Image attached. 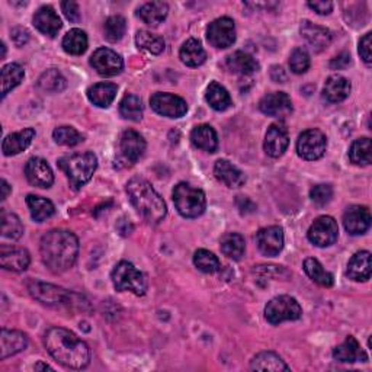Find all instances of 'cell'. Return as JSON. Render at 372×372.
Listing matches in <instances>:
<instances>
[{"label":"cell","mask_w":372,"mask_h":372,"mask_svg":"<svg viewBox=\"0 0 372 372\" xmlns=\"http://www.w3.org/2000/svg\"><path fill=\"white\" fill-rule=\"evenodd\" d=\"M90 66L96 70L99 76L112 77L117 76L124 69V61L120 54H117L111 48H98L90 57Z\"/></svg>","instance_id":"13"},{"label":"cell","mask_w":372,"mask_h":372,"mask_svg":"<svg viewBox=\"0 0 372 372\" xmlns=\"http://www.w3.org/2000/svg\"><path fill=\"white\" fill-rule=\"evenodd\" d=\"M127 193L136 211L149 224H159L168 214L166 204L149 181L133 177L127 184Z\"/></svg>","instance_id":"3"},{"label":"cell","mask_w":372,"mask_h":372,"mask_svg":"<svg viewBox=\"0 0 372 372\" xmlns=\"http://www.w3.org/2000/svg\"><path fill=\"white\" fill-rule=\"evenodd\" d=\"M346 273L352 281H357V282L368 281L372 273L371 253L368 250H361L358 253H355L348 264Z\"/></svg>","instance_id":"26"},{"label":"cell","mask_w":372,"mask_h":372,"mask_svg":"<svg viewBox=\"0 0 372 372\" xmlns=\"http://www.w3.org/2000/svg\"><path fill=\"white\" fill-rule=\"evenodd\" d=\"M58 168L67 176L72 189L79 191L92 179L98 168V157L92 152L72 153L58 160Z\"/></svg>","instance_id":"4"},{"label":"cell","mask_w":372,"mask_h":372,"mask_svg":"<svg viewBox=\"0 0 372 372\" xmlns=\"http://www.w3.org/2000/svg\"><path fill=\"white\" fill-rule=\"evenodd\" d=\"M349 93H350V82L341 74L330 76L326 80L325 88H323V96H325L326 101L332 104H339L345 101Z\"/></svg>","instance_id":"28"},{"label":"cell","mask_w":372,"mask_h":372,"mask_svg":"<svg viewBox=\"0 0 372 372\" xmlns=\"http://www.w3.org/2000/svg\"><path fill=\"white\" fill-rule=\"evenodd\" d=\"M179 57L182 60L184 64L189 67H198L201 64L205 63L207 60V53L204 50L202 44L195 40V38H191L186 42H184L181 51H179Z\"/></svg>","instance_id":"33"},{"label":"cell","mask_w":372,"mask_h":372,"mask_svg":"<svg viewBox=\"0 0 372 372\" xmlns=\"http://www.w3.org/2000/svg\"><path fill=\"white\" fill-rule=\"evenodd\" d=\"M44 345L48 353L63 366L83 369L90 364L89 346L67 329H48L44 336Z\"/></svg>","instance_id":"1"},{"label":"cell","mask_w":372,"mask_h":372,"mask_svg":"<svg viewBox=\"0 0 372 372\" xmlns=\"http://www.w3.org/2000/svg\"><path fill=\"white\" fill-rule=\"evenodd\" d=\"M301 316L302 309L300 302L289 296L275 297L265 307V318L273 326L281 325L284 321L298 320Z\"/></svg>","instance_id":"7"},{"label":"cell","mask_w":372,"mask_h":372,"mask_svg":"<svg viewBox=\"0 0 372 372\" xmlns=\"http://www.w3.org/2000/svg\"><path fill=\"white\" fill-rule=\"evenodd\" d=\"M53 138L57 144L69 145V147H73V145H77L83 141V136L80 134L76 128L67 125L56 128L53 133Z\"/></svg>","instance_id":"48"},{"label":"cell","mask_w":372,"mask_h":372,"mask_svg":"<svg viewBox=\"0 0 372 372\" xmlns=\"http://www.w3.org/2000/svg\"><path fill=\"white\" fill-rule=\"evenodd\" d=\"M29 40V32L22 28V26H16L12 29V41L15 42L16 47H24Z\"/></svg>","instance_id":"53"},{"label":"cell","mask_w":372,"mask_h":372,"mask_svg":"<svg viewBox=\"0 0 372 372\" xmlns=\"http://www.w3.org/2000/svg\"><path fill=\"white\" fill-rule=\"evenodd\" d=\"M118 86L115 83H96L88 89V98L89 101L99 106V108H108L112 102H114L117 96Z\"/></svg>","instance_id":"31"},{"label":"cell","mask_w":372,"mask_h":372,"mask_svg":"<svg viewBox=\"0 0 372 372\" xmlns=\"http://www.w3.org/2000/svg\"><path fill=\"white\" fill-rule=\"evenodd\" d=\"M349 159L353 165L358 166H369L372 161L371 156V140L368 137H362L355 140L349 147Z\"/></svg>","instance_id":"40"},{"label":"cell","mask_w":372,"mask_h":372,"mask_svg":"<svg viewBox=\"0 0 372 372\" xmlns=\"http://www.w3.org/2000/svg\"><path fill=\"white\" fill-rule=\"evenodd\" d=\"M34 369L35 371H40V369H42V371H53V368L50 366V365H47V364H44V362H38L35 366H34Z\"/></svg>","instance_id":"57"},{"label":"cell","mask_w":372,"mask_h":372,"mask_svg":"<svg viewBox=\"0 0 372 372\" xmlns=\"http://www.w3.org/2000/svg\"><path fill=\"white\" fill-rule=\"evenodd\" d=\"M61 9L70 22H77L80 19V9L76 2H70V0L69 2H63Z\"/></svg>","instance_id":"52"},{"label":"cell","mask_w":372,"mask_h":372,"mask_svg":"<svg viewBox=\"0 0 372 372\" xmlns=\"http://www.w3.org/2000/svg\"><path fill=\"white\" fill-rule=\"evenodd\" d=\"M333 358L343 364H355V362H366L368 355L361 348L359 342L353 336H348L342 345L333 349Z\"/></svg>","instance_id":"22"},{"label":"cell","mask_w":372,"mask_h":372,"mask_svg":"<svg viewBox=\"0 0 372 372\" xmlns=\"http://www.w3.org/2000/svg\"><path fill=\"white\" fill-rule=\"evenodd\" d=\"M63 50L70 56H82L88 50V35L86 32L74 28L70 29L63 38Z\"/></svg>","instance_id":"37"},{"label":"cell","mask_w":372,"mask_h":372,"mask_svg":"<svg viewBox=\"0 0 372 372\" xmlns=\"http://www.w3.org/2000/svg\"><path fill=\"white\" fill-rule=\"evenodd\" d=\"M136 44L138 48L149 51L152 54H160L165 50V40L160 35L152 34L149 31H138L136 35Z\"/></svg>","instance_id":"45"},{"label":"cell","mask_w":372,"mask_h":372,"mask_svg":"<svg viewBox=\"0 0 372 372\" xmlns=\"http://www.w3.org/2000/svg\"><path fill=\"white\" fill-rule=\"evenodd\" d=\"M191 141L197 149L214 153L218 149V137L216 129L211 125H198L192 129Z\"/></svg>","instance_id":"29"},{"label":"cell","mask_w":372,"mask_h":372,"mask_svg":"<svg viewBox=\"0 0 372 372\" xmlns=\"http://www.w3.org/2000/svg\"><path fill=\"white\" fill-rule=\"evenodd\" d=\"M250 369L253 371H289V366L282 361L280 355L275 352H261L250 362Z\"/></svg>","instance_id":"36"},{"label":"cell","mask_w":372,"mask_h":372,"mask_svg":"<svg viewBox=\"0 0 372 372\" xmlns=\"http://www.w3.org/2000/svg\"><path fill=\"white\" fill-rule=\"evenodd\" d=\"M214 175L217 179L229 188H240L246 184V176L229 160L220 159L214 166Z\"/></svg>","instance_id":"25"},{"label":"cell","mask_w":372,"mask_h":372,"mask_svg":"<svg viewBox=\"0 0 372 372\" xmlns=\"http://www.w3.org/2000/svg\"><path fill=\"white\" fill-rule=\"evenodd\" d=\"M193 264L204 273H216L221 268L218 257L213 252L205 249L195 252V254H193Z\"/></svg>","instance_id":"46"},{"label":"cell","mask_w":372,"mask_h":372,"mask_svg":"<svg viewBox=\"0 0 372 372\" xmlns=\"http://www.w3.org/2000/svg\"><path fill=\"white\" fill-rule=\"evenodd\" d=\"M0 184H2V186H0V188H2V201H5L8 198V195H9V192H10V186L5 179H2V182H0Z\"/></svg>","instance_id":"56"},{"label":"cell","mask_w":372,"mask_h":372,"mask_svg":"<svg viewBox=\"0 0 372 372\" xmlns=\"http://www.w3.org/2000/svg\"><path fill=\"white\" fill-rule=\"evenodd\" d=\"M371 38H372V34L371 32H368V34H365L361 41H359V54L362 57V60L365 61L366 66H371L372 63V56H371Z\"/></svg>","instance_id":"51"},{"label":"cell","mask_w":372,"mask_h":372,"mask_svg":"<svg viewBox=\"0 0 372 372\" xmlns=\"http://www.w3.org/2000/svg\"><path fill=\"white\" fill-rule=\"evenodd\" d=\"M38 88L48 93H57L66 89V79L57 69H50L38 79Z\"/></svg>","instance_id":"43"},{"label":"cell","mask_w":372,"mask_h":372,"mask_svg":"<svg viewBox=\"0 0 372 372\" xmlns=\"http://www.w3.org/2000/svg\"><path fill=\"white\" fill-rule=\"evenodd\" d=\"M32 21H34L35 28L41 32V34L50 37V38H54L63 26L60 16L57 15V12L51 6L40 8L35 12L34 19Z\"/></svg>","instance_id":"23"},{"label":"cell","mask_w":372,"mask_h":372,"mask_svg":"<svg viewBox=\"0 0 372 372\" xmlns=\"http://www.w3.org/2000/svg\"><path fill=\"white\" fill-rule=\"evenodd\" d=\"M309 8L318 15H329L333 10L332 2H309Z\"/></svg>","instance_id":"54"},{"label":"cell","mask_w":372,"mask_h":372,"mask_svg":"<svg viewBox=\"0 0 372 372\" xmlns=\"http://www.w3.org/2000/svg\"><path fill=\"white\" fill-rule=\"evenodd\" d=\"M339 236L337 223L330 216H321L318 217L309 229L307 237L312 243L317 248H327L336 243Z\"/></svg>","instance_id":"10"},{"label":"cell","mask_w":372,"mask_h":372,"mask_svg":"<svg viewBox=\"0 0 372 372\" xmlns=\"http://www.w3.org/2000/svg\"><path fill=\"white\" fill-rule=\"evenodd\" d=\"M256 245L262 254L268 257L278 256L284 249V230L278 225H270L256 233Z\"/></svg>","instance_id":"16"},{"label":"cell","mask_w":372,"mask_h":372,"mask_svg":"<svg viewBox=\"0 0 372 372\" xmlns=\"http://www.w3.org/2000/svg\"><path fill=\"white\" fill-rule=\"evenodd\" d=\"M289 67L296 74H302L310 69V56L304 48H296L289 56Z\"/></svg>","instance_id":"49"},{"label":"cell","mask_w":372,"mask_h":372,"mask_svg":"<svg viewBox=\"0 0 372 372\" xmlns=\"http://www.w3.org/2000/svg\"><path fill=\"white\" fill-rule=\"evenodd\" d=\"M349 63H350V56L346 54V53H343V54L337 56L336 58H333L330 61V67L332 69H337V70L339 69H345Z\"/></svg>","instance_id":"55"},{"label":"cell","mask_w":372,"mask_h":372,"mask_svg":"<svg viewBox=\"0 0 372 372\" xmlns=\"http://www.w3.org/2000/svg\"><path fill=\"white\" fill-rule=\"evenodd\" d=\"M0 221H2V237L8 240H18L24 234V225L18 216L12 213H6L5 209L0 214Z\"/></svg>","instance_id":"44"},{"label":"cell","mask_w":372,"mask_h":372,"mask_svg":"<svg viewBox=\"0 0 372 372\" xmlns=\"http://www.w3.org/2000/svg\"><path fill=\"white\" fill-rule=\"evenodd\" d=\"M40 252L44 265L54 273L73 268L79 254V240L69 230H51L42 236Z\"/></svg>","instance_id":"2"},{"label":"cell","mask_w":372,"mask_h":372,"mask_svg":"<svg viewBox=\"0 0 372 372\" xmlns=\"http://www.w3.org/2000/svg\"><path fill=\"white\" fill-rule=\"evenodd\" d=\"M220 249L224 256L233 259V261H240L246 252L245 237L238 233H225L220 238Z\"/></svg>","instance_id":"34"},{"label":"cell","mask_w":372,"mask_h":372,"mask_svg":"<svg viewBox=\"0 0 372 372\" xmlns=\"http://www.w3.org/2000/svg\"><path fill=\"white\" fill-rule=\"evenodd\" d=\"M35 138V129L34 128H24L22 131L13 133L5 137L2 143V152L5 156H16L26 150L32 140Z\"/></svg>","instance_id":"27"},{"label":"cell","mask_w":372,"mask_h":372,"mask_svg":"<svg viewBox=\"0 0 372 372\" xmlns=\"http://www.w3.org/2000/svg\"><path fill=\"white\" fill-rule=\"evenodd\" d=\"M145 152V140L144 137L134 131V129H127L120 137V159L125 166H133L140 160L143 153Z\"/></svg>","instance_id":"14"},{"label":"cell","mask_w":372,"mask_h":372,"mask_svg":"<svg viewBox=\"0 0 372 372\" xmlns=\"http://www.w3.org/2000/svg\"><path fill=\"white\" fill-rule=\"evenodd\" d=\"M173 202L177 213L185 218H197L204 214L207 208V198L204 191L193 188L185 182H181L175 186Z\"/></svg>","instance_id":"5"},{"label":"cell","mask_w":372,"mask_h":372,"mask_svg":"<svg viewBox=\"0 0 372 372\" xmlns=\"http://www.w3.org/2000/svg\"><path fill=\"white\" fill-rule=\"evenodd\" d=\"M150 105L159 115L168 118H182L188 112L186 101L181 96L166 92H157L150 98Z\"/></svg>","instance_id":"11"},{"label":"cell","mask_w":372,"mask_h":372,"mask_svg":"<svg viewBox=\"0 0 372 372\" xmlns=\"http://www.w3.org/2000/svg\"><path fill=\"white\" fill-rule=\"evenodd\" d=\"M28 291L35 300L50 307H61V305L70 307L74 304L72 298L76 297V294H72L70 291L60 288L57 285L45 284L41 281H29Z\"/></svg>","instance_id":"8"},{"label":"cell","mask_w":372,"mask_h":372,"mask_svg":"<svg viewBox=\"0 0 372 372\" xmlns=\"http://www.w3.org/2000/svg\"><path fill=\"white\" fill-rule=\"evenodd\" d=\"M112 284L120 293L129 291L137 297H141L147 291V281L144 275L131 264L122 261L120 262L111 273Z\"/></svg>","instance_id":"6"},{"label":"cell","mask_w":372,"mask_h":372,"mask_svg":"<svg viewBox=\"0 0 372 372\" xmlns=\"http://www.w3.org/2000/svg\"><path fill=\"white\" fill-rule=\"evenodd\" d=\"M227 67L232 73L249 76L259 70V63L245 51H234L227 57Z\"/></svg>","instance_id":"30"},{"label":"cell","mask_w":372,"mask_h":372,"mask_svg":"<svg viewBox=\"0 0 372 372\" xmlns=\"http://www.w3.org/2000/svg\"><path fill=\"white\" fill-rule=\"evenodd\" d=\"M104 31H105V38H106V41H109V42H118L125 35L127 21L122 18V16H120V15L109 16V18L105 22Z\"/></svg>","instance_id":"47"},{"label":"cell","mask_w":372,"mask_h":372,"mask_svg":"<svg viewBox=\"0 0 372 372\" xmlns=\"http://www.w3.org/2000/svg\"><path fill=\"white\" fill-rule=\"evenodd\" d=\"M207 40L216 48H229L236 41V25L234 21L223 16L213 21L207 28Z\"/></svg>","instance_id":"12"},{"label":"cell","mask_w":372,"mask_h":372,"mask_svg":"<svg viewBox=\"0 0 372 372\" xmlns=\"http://www.w3.org/2000/svg\"><path fill=\"white\" fill-rule=\"evenodd\" d=\"M205 99L209 104V106H211L216 111H218V112L229 109L233 105L232 98H230V93L227 92V89H225L224 86H221L217 82L209 83V86L207 88Z\"/></svg>","instance_id":"38"},{"label":"cell","mask_w":372,"mask_h":372,"mask_svg":"<svg viewBox=\"0 0 372 372\" xmlns=\"http://www.w3.org/2000/svg\"><path fill=\"white\" fill-rule=\"evenodd\" d=\"M310 198L318 207L327 205L333 198V188H332V185H327V184L316 185L310 191Z\"/></svg>","instance_id":"50"},{"label":"cell","mask_w":372,"mask_h":372,"mask_svg":"<svg viewBox=\"0 0 372 372\" xmlns=\"http://www.w3.org/2000/svg\"><path fill=\"white\" fill-rule=\"evenodd\" d=\"M169 12V6L165 2H149L144 3L138 10L137 16L144 22L150 26H157L159 24L163 22L166 19Z\"/></svg>","instance_id":"32"},{"label":"cell","mask_w":372,"mask_h":372,"mask_svg":"<svg viewBox=\"0 0 372 372\" xmlns=\"http://www.w3.org/2000/svg\"><path fill=\"white\" fill-rule=\"evenodd\" d=\"M28 346V336L19 330L2 329L0 334V359L5 361L9 357L25 350Z\"/></svg>","instance_id":"20"},{"label":"cell","mask_w":372,"mask_h":372,"mask_svg":"<svg viewBox=\"0 0 372 372\" xmlns=\"http://www.w3.org/2000/svg\"><path fill=\"white\" fill-rule=\"evenodd\" d=\"M25 76L24 67L18 63H10L2 69V98L16 86H18Z\"/></svg>","instance_id":"41"},{"label":"cell","mask_w":372,"mask_h":372,"mask_svg":"<svg viewBox=\"0 0 372 372\" xmlns=\"http://www.w3.org/2000/svg\"><path fill=\"white\" fill-rule=\"evenodd\" d=\"M327 138L320 129H307L297 140V153L304 160H318L326 153Z\"/></svg>","instance_id":"9"},{"label":"cell","mask_w":372,"mask_h":372,"mask_svg":"<svg viewBox=\"0 0 372 372\" xmlns=\"http://www.w3.org/2000/svg\"><path fill=\"white\" fill-rule=\"evenodd\" d=\"M300 31H301L302 38L307 42H309L310 47L313 48L314 51H317V53H320L323 50H326V48L332 42L330 31L326 29V28H323V26L314 25L310 21H304Z\"/></svg>","instance_id":"24"},{"label":"cell","mask_w":372,"mask_h":372,"mask_svg":"<svg viewBox=\"0 0 372 372\" xmlns=\"http://www.w3.org/2000/svg\"><path fill=\"white\" fill-rule=\"evenodd\" d=\"M0 264L6 270L24 272L31 264V256L28 250L22 248L2 246V249H0Z\"/></svg>","instance_id":"21"},{"label":"cell","mask_w":372,"mask_h":372,"mask_svg":"<svg viewBox=\"0 0 372 372\" xmlns=\"http://www.w3.org/2000/svg\"><path fill=\"white\" fill-rule=\"evenodd\" d=\"M259 109L268 117L284 118L293 112V101L285 92H273L264 96L259 102Z\"/></svg>","instance_id":"17"},{"label":"cell","mask_w":372,"mask_h":372,"mask_svg":"<svg viewBox=\"0 0 372 372\" xmlns=\"http://www.w3.org/2000/svg\"><path fill=\"white\" fill-rule=\"evenodd\" d=\"M289 145V136L288 129L282 122H275L272 124L265 136V143L264 149L268 156L277 159L281 157Z\"/></svg>","instance_id":"18"},{"label":"cell","mask_w":372,"mask_h":372,"mask_svg":"<svg viewBox=\"0 0 372 372\" xmlns=\"http://www.w3.org/2000/svg\"><path fill=\"white\" fill-rule=\"evenodd\" d=\"M143 102L136 95H125L120 104V114L124 120L138 122L143 118Z\"/></svg>","instance_id":"42"},{"label":"cell","mask_w":372,"mask_h":372,"mask_svg":"<svg viewBox=\"0 0 372 372\" xmlns=\"http://www.w3.org/2000/svg\"><path fill=\"white\" fill-rule=\"evenodd\" d=\"M304 270H305L307 275H309L310 280H313L316 284H318L321 286L330 288L334 284L333 275L330 272H327L325 268H323V265L314 257L305 259V261H304Z\"/></svg>","instance_id":"39"},{"label":"cell","mask_w":372,"mask_h":372,"mask_svg":"<svg viewBox=\"0 0 372 372\" xmlns=\"http://www.w3.org/2000/svg\"><path fill=\"white\" fill-rule=\"evenodd\" d=\"M25 176L32 186L47 189L54 184V175L50 165L41 157H31L25 165Z\"/></svg>","instance_id":"15"},{"label":"cell","mask_w":372,"mask_h":372,"mask_svg":"<svg viewBox=\"0 0 372 372\" xmlns=\"http://www.w3.org/2000/svg\"><path fill=\"white\" fill-rule=\"evenodd\" d=\"M371 213L366 207L352 205L343 214V225L349 234L359 236L369 230L371 227Z\"/></svg>","instance_id":"19"},{"label":"cell","mask_w":372,"mask_h":372,"mask_svg":"<svg viewBox=\"0 0 372 372\" xmlns=\"http://www.w3.org/2000/svg\"><path fill=\"white\" fill-rule=\"evenodd\" d=\"M26 205L29 208L32 220H35L37 223H42L56 214L54 204L50 200L38 197V195H28Z\"/></svg>","instance_id":"35"}]
</instances>
